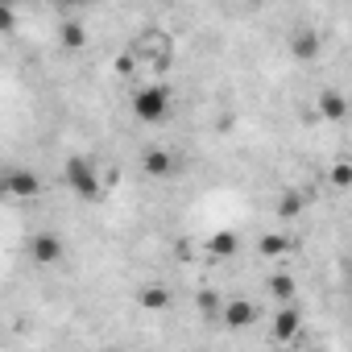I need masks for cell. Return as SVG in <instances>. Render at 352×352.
Masks as SVG:
<instances>
[{"mask_svg": "<svg viewBox=\"0 0 352 352\" xmlns=\"http://www.w3.org/2000/svg\"><path fill=\"white\" fill-rule=\"evenodd\" d=\"M145 170L153 174V179H162V174L174 170V153H170V149H149V153H145Z\"/></svg>", "mask_w": 352, "mask_h": 352, "instance_id": "obj_7", "label": "cell"}, {"mask_svg": "<svg viewBox=\"0 0 352 352\" xmlns=\"http://www.w3.org/2000/svg\"><path fill=\"white\" fill-rule=\"evenodd\" d=\"M67 187L79 195V199H100V166L87 162V157H67V170H63Z\"/></svg>", "mask_w": 352, "mask_h": 352, "instance_id": "obj_1", "label": "cell"}, {"mask_svg": "<svg viewBox=\"0 0 352 352\" xmlns=\"http://www.w3.org/2000/svg\"><path fill=\"white\" fill-rule=\"evenodd\" d=\"M63 42L67 46H83V25H63Z\"/></svg>", "mask_w": 352, "mask_h": 352, "instance_id": "obj_14", "label": "cell"}, {"mask_svg": "<svg viewBox=\"0 0 352 352\" xmlns=\"http://www.w3.org/2000/svg\"><path fill=\"white\" fill-rule=\"evenodd\" d=\"M261 253H282V241H278V236H270V241H261Z\"/></svg>", "mask_w": 352, "mask_h": 352, "instance_id": "obj_15", "label": "cell"}, {"mask_svg": "<svg viewBox=\"0 0 352 352\" xmlns=\"http://www.w3.org/2000/svg\"><path fill=\"white\" fill-rule=\"evenodd\" d=\"M170 302V294L162 290V286H149V290H141V307H149V311H162Z\"/></svg>", "mask_w": 352, "mask_h": 352, "instance_id": "obj_12", "label": "cell"}, {"mask_svg": "<svg viewBox=\"0 0 352 352\" xmlns=\"http://www.w3.org/2000/svg\"><path fill=\"white\" fill-rule=\"evenodd\" d=\"M166 112H170V91H166L162 83H149V87H141V91L133 96V116H137L141 124H162Z\"/></svg>", "mask_w": 352, "mask_h": 352, "instance_id": "obj_2", "label": "cell"}, {"mask_svg": "<svg viewBox=\"0 0 352 352\" xmlns=\"http://www.w3.org/2000/svg\"><path fill=\"white\" fill-rule=\"evenodd\" d=\"M319 112H323L327 120H340V116L348 112V100H344L340 91H323V96H319Z\"/></svg>", "mask_w": 352, "mask_h": 352, "instance_id": "obj_8", "label": "cell"}, {"mask_svg": "<svg viewBox=\"0 0 352 352\" xmlns=\"http://www.w3.org/2000/svg\"><path fill=\"white\" fill-rule=\"evenodd\" d=\"M253 319H257V307L249 298H228L224 302V323L228 327H249Z\"/></svg>", "mask_w": 352, "mask_h": 352, "instance_id": "obj_4", "label": "cell"}, {"mask_svg": "<svg viewBox=\"0 0 352 352\" xmlns=\"http://www.w3.org/2000/svg\"><path fill=\"white\" fill-rule=\"evenodd\" d=\"M270 294H278V298L290 307V298H294V282H290L286 274H278V278H270Z\"/></svg>", "mask_w": 352, "mask_h": 352, "instance_id": "obj_11", "label": "cell"}, {"mask_svg": "<svg viewBox=\"0 0 352 352\" xmlns=\"http://www.w3.org/2000/svg\"><path fill=\"white\" fill-rule=\"evenodd\" d=\"M208 249H212L216 257H228V253H236V232H216V236L208 241Z\"/></svg>", "mask_w": 352, "mask_h": 352, "instance_id": "obj_9", "label": "cell"}, {"mask_svg": "<svg viewBox=\"0 0 352 352\" xmlns=\"http://www.w3.org/2000/svg\"><path fill=\"white\" fill-rule=\"evenodd\" d=\"M298 323H302L298 311H294V307H282V311L274 315V336H278V340H294V336H298Z\"/></svg>", "mask_w": 352, "mask_h": 352, "instance_id": "obj_6", "label": "cell"}, {"mask_svg": "<svg viewBox=\"0 0 352 352\" xmlns=\"http://www.w3.org/2000/svg\"><path fill=\"white\" fill-rule=\"evenodd\" d=\"M5 191H9L13 199H34V195H38V179H34L30 170H13L9 179H5Z\"/></svg>", "mask_w": 352, "mask_h": 352, "instance_id": "obj_5", "label": "cell"}, {"mask_svg": "<svg viewBox=\"0 0 352 352\" xmlns=\"http://www.w3.org/2000/svg\"><path fill=\"white\" fill-rule=\"evenodd\" d=\"M331 183L336 187H352V162H336L331 166Z\"/></svg>", "mask_w": 352, "mask_h": 352, "instance_id": "obj_13", "label": "cell"}, {"mask_svg": "<svg viewBox=\"0 0 352 352\" xmlns=\"http://www.w3.org/2000/svg\"><path fill=\"white\" fill-rule=\"evenodd\" d=\"M30 253H34V265H54L63 257V241L54 232H38L34 245H30Z\"/></svg>", "mask_w": 352, "mask_h": 352, "instance_id": "obj_3", "label": "cell"}, {"mask_svg": "<svg viewBox=\"0 0 352 352\" xmlns=\"http://www.w3.org/2000/svg\"><path fill=\"white\" fill-rule=\"evenodd\" d=\"M290 50H294L298 58H311V54L319 50V38H315V34H298V38L290 42Z\"/></svg>", "mask_w": 352, "mask_h": 352, "instance_id": "obj_10", "label": "cell"}]
</instances>
